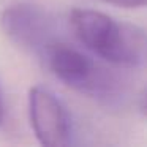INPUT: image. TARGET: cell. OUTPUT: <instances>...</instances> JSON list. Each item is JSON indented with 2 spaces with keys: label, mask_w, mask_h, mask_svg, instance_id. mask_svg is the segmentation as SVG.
I'll list each match as a JSON object with an SVG mask.
<instances>
[{
  "label": "cell",
  "mask_w": 147,
  "mask_h": 147,
  "mask_svg": "<svg viewBox=\"0 0 147 147\" xmlns=\"http://www.w3.org/2000/svg\"><path fill=\"white\" fill-rule=\"evenodd\" d=\"M70 26L76 38L95 55L123 68L147 67V33L96 10L74 8Z\"/></svg>",
  "instance_id": "6da1fadb"
},
{
  "label": "cell",
  "mask_w": 147,
  "mask_h": 147,
  "mask_svg": "<svg viewBox=\"0 0 147 147\" xmlns=\"http://www.w3.org/2000/svg\"><path fill=\"white\" fill-rule=\"evenodd\" d=\"M48 68L68 87L93 98L108 100L119 93V81L79 49L55 40L43 52Z\"/></svg>",
  "instance_id": "7a4b0ae2"
},
{
  "label": "cell",
  "mask_w": 147,
  "mask_h": 147,
  "mask_svg": "<svg viewBox=\"0 0 147 147\" xmlns=\"http://www.w3.org/2000/svg\"><path fill=\"white\" fill-rule=\"evenodd\" d=\"M5 35L21 48L43 55L55 41V21L45 8L33 3H14L0 14Z\"/></svg>",
  "instance_id": "3957f363"
},
{
  "label": "cell",
  "mask_w": 147,
  "mask_h": 147,
  "mask_svg": "<svg viewBox=\"0 0 147 147\" xmlns=\"http://www.w3.org/2000/svg\"><path fill=\"white\" fill-rule=\"evenodd\" d=\"M29 117L36 139L46 147H65L71 142V122L60 100L45 87L29 92Z\"/></svg>",
  "instance_id": "277c9868"
},
{
  "label": "cell",
  "mask_w": 147,
  "mask_h": 147,
  "mask_svg": "<svg viewBox=\"0 0 147 147\" xmlns=\"http://www.w3.org/2000/svg\"><path fill=\"white\" fill-rule=\"evenodd\" d=\"M105 3L115 5L120 8H142L147 7V0H101Z\"/></svg>",
  "instance_id": "5b68a950"
},
{
  "label": "cell",
  "mask_w": 147,
  "mask_h": 147,
  "mask_svg": "<svg viewBox=\"0 0 147 147\" xmlns=\"http://www.w3.org/2000/svg\"><path fill=\"white\" fill-rule=\"evenodd\" d=\"M5 120V100H3V92L0 87V125L3 123Z\"/></svg>",
  "instance_id": "8992f818"
},
{
  "label": "cell",
  "mask_w": 147,
  "mask_h": 147,
  "mask_svg": "<svg viewBox=\"0 0 147 147\" xmlns=\"http://www.w3.org/2000/svg\"><path fill=\"white\" fill-rule=\"evenodd\" d=\"M141 109H142L144 115L147 117V93L142 96V101H141Z\"/></svg>",
  "instance_id": "52a82bcc"
}]
</instances>
